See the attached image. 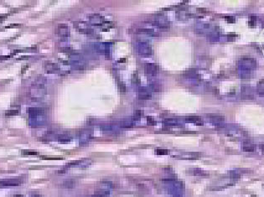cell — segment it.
Masks as SVG:
<instances>
[{
  "label": "cell",
  "mask_w": 264,
  "mask_h": 197,
  "mask_svg": "<svg viewBox=\"0 0 264 197\" xmlns=\"http://www.w3.org/2000/svg\"><path fill=\"white\" fill-rule=\"evenodd\" d=\"M29 114L30 124L34 126L44 125L46 122V116L44 110L39 108H30L27 110Z\"/></svg>",
  "instance_id": "cell-1"
},
{
  "label": "cell",
  "mask_w": 264,
  "mask_h": 197,
  "mask_svg": "<svg viewBox=\"0 0 264 197\" xmlns=\"http://www.w3.org/2000/svg\"><path fill=\"white\" fill-rule=\"evenodd\" d=\"M70 61L71 66L75 70H81L86 68V61L81 55L80 54H72L70 56Z\"/></svg>",
  "instance_id": "cell-2"
},
{
  "label": "cell",
  "mask_w": 264,
  "mask_h": 197,
  "mask_svg": "<svg viewBox=\"0 0 264 197\" xmlns=\"http://www.w3.org/2000/svg\"><path fill=\"white\" fill-rule=\"evenodd\" d=\"M136 51L141 56L148 57L152 56L151 45L146 41H139L136 44Z\"/></svg>",
  "instance_id": "cell-3"
},
{
  "label": "cell",
  "mask_w": 264,
  "mask_h": 197,
  "mask_svg": "<svg viewBox=\"0 0 264 197\" xmlns=\"http://www.w3.org/2000/svg\"><path fill=\"white\" fill-rule=\"evenodd\" d=\"M239 67L240 70L251 71L257 67V63L252 58H242L239 61Z\"/></svg>",
  "instance_id": "cell-4"
},
{
  "label": "cell",
  "mask_w": 264,
  "mask_h": 197,
  "mask_svg": "<svg viewBox=\"0 0 264 197\" xmlns=\"http://www.w3.org/2000/svg\"><path fill=\"white\" fill-rule=\"evenodd\" d=\"M152 24L154 25V26H156L157 28L164 29H166L169 28V20L167 19V18L164 15H162V14L157 15L155 19H154V21L152 23Z\"/></svg>",
  "instance_id": "cell-5"
},
{
  "label": "cell",
  "mask_w": 264,
  "mask_h": 197,
  "mask_svg": "<svg viewBox=\"0 0 264 197\" xmlns=\"http://www.w3.org/2000/svg\"><path fill=\"white\" fill-rule=\"evenodd\" d=\"M94 48L96 50V51L101 54V55H105L107 57L109 56V53H110V47L109 45L107 43H97Z\"/></svg>",
  "instance_id": "cell-6"
},
{
  "label": "cell",
  "mask_w": 264,
  "mask_h": 197,
  "mask_svg": "<svg viewBox=\"0 0 264 197\" xmlns=\"http://www.w3.org/2000/svg\"><path fill=\"white\" fill-rule=\"evenodd\" d=\"M74 24H75V28H76L79 31H81V32H82V33L87 34H90L93 33L92 29L89 28V26H88L87 23H86V22H83V21H78V22H76Z\"/></svg>",
  "instance_id": "cell-7"
},
{
  "label": "cell",
  "mask_w": 264,
  "mask_h": 197,
  "mask_svg": "<svg viewBox=\"0 0 264 197\" xmlns=\"http://www.w3.org/2000/svg\"><path fill=\"white\" fill-rule=\"evenodd\" d=\"M105 21H106L105 19L100 14H93L89 18L90 23L94 26H102L105 23Z\"/></svg>",
  "instance_id": "cell-8"
},
{
  "label": "cell",
  "mask_w": 264,
  "mask_h": 197,
  "mask_svg": "<svg viewBox=\"0 0 264 197\" xmlns=\"http://www.w3.org/2000/svg\"><path fill=\"white\" fill-rule=\"evenodd\" d=\"M22 181L19 179H5L0 180V185L6 186V187H11V186H18L20 185Z\"/></svg>",
  "instance_id": "cell-9"
},
{
  "label": "cell",
  "mask_w": 264,
  "mask_h": 197,
  "mask_svg": "<svg viewBox=\"0 0 264 197\" xmlns=\"http://www.w3.org/2000/svg\"><path fill=\"white\" fill-rule=\"evenodd\" d=\"M144 70L146 75L149 77L156 76L157 75V66L153 63H146L144 65Z\"/></svg>",
  "instance_id": "cell-10"
},
{
  "label": "cell",
  "mask_w": 264,
  "mask_h": 197,
  "mask_svg": "<svg viewBox=\"0 0 264 197\" xmlns=\"http://www.w3.org/2000/svg\"><path fill=\"white\" fill-rule=\"evenodd\" d=\"M57 34L62 38H67L70 35V29L67 24L60 23L57 27Z\"/></svg>",
  "instance_id": "cell-11"
},
{
  "label": "cell",
  "mask_w": 264,
  "mask_h": 197,
  "mask_svg": "<svg viewBox=\"0 0 264 197\" xmlns=\"http://www.w3.org/2000/svg\"><path fill=\"white\" fill-rule=\"evenodd\" d=\"M254 98L252 94V90L251 86H242L241 87V99L243 100H251Z\"/></svg>",
  "instance_id": "cell-12"
},
{
  "label": "cell",
  "mask_w": 264,
  "mask_h": 197,
  "mask_svg": "<svg viewBox=\"0 0 264 197\" xmlns=\"http://www.w3.org/2000/svg\"><path fill=\"white\" fill-rule=\"evenodd\" d=\"M139 100H143V101H147V100H150L151 97H152V96H151V94L149 92V91H148L146 87H144V86H141L140 88L139 89Z\"/></svg>",
  "instance_id": "cell-13"
},
{
  "label": "cell",
  "mask_w": 264,
  "mask_h": 197,
  "mask_svg": "<svg viewBox=\"0 0 264 197\" xmlns=\"http://www.w3.org/2000/svg\"><path fill=\"white\" fill-rule=\"evenodd\" d=\"M209 118L210 120V122L214 124L215 126H219V125H221L223 122H224V120H225V117L224 116H221V115H210L209 116Z\"/></svg>",
  "instance_id": "cell-14"
},
{
  "label": "cell",
  "mask_w": 264,
  "mask_h": 197,
  "mask_svg": "<svg viewBox=\"0 0 264 197\" xmlns=\"http://www.w3.org/2000/svg\"><path fill=\"white\" fill-rule=\"evenodd\" d=\"M135 120L133 117H127L120 122V126L124 128H130L134 125Z\"/></svg>",
  "instance_id": "cell-15"
},
{
  "label": "cell",
  "mask_w": 264,
  "mask_h": 197,
  "mask_svg": "<svg viewBox=\"0 0 264 197\" xmlns=\"http://www.w3.org/2000/svg\"><path fill=\"white\" fill-rule=\"evenodd\" d=\"M186 121L187 122H190V123H194L196 125H202L203 124V121L201 119V117H198V116H190L186 118Z\"/></svg>",
  "instance_id": "cell-16"
},
{
  "label": "cell",
  "mask_w": 264,
  "mask_h": 197,
  "mask_svg": "<svg viewBox=\"0 0 264 197\" xmlns=\"http://www.w3.org/2000/svg\"><path fill=\"white\" fill-rule=\"evenodd\" d=\"M45 70L49 73L55 72L56 70H59V66L56 63H47L46 65H45Z\"/></svg>",
  "instance_id": "cell-17"
},
{
  "label": "cell",
  "mask_w": 264,
  "mask_h": 197,
  "mask_svg": "<svg viewBox=\"0 0 264 197\" xmlns=\"http://www.w3.org/2000/svg\"><path fill=\"white\" fill-rule=\"evenodd\" d=\"M164 123L166 125V126H170V127H173V126H176L179 124V121L175 119V118H167L164 121Z\"/></svg>",
  "instance_id": "cell-18"
},
{
  "label": "cell",
  "mask_w": 264,
  "mask_h": 197,
  "mask_svg": "<svg viewBox=\"0 0 264 197\" xmlns=\"http://www.w3.org/2000/svg\"><path fill=\"white\" fill-rule=\"evenodd\" d=\"M257 91L260 96H264V79L259 81L257 86Z\"/></svg>",
  "instance_id": "cell-19"
},
{
  "label": "cell",
  "mask_w": 264,
  "mask_h": 197,
  "mask_svg": "<svg viewBox=\"0 0 264 197\" xmlns=\"http://www.w3.org/2000/svg\"><path fill=\"white\" fill-rule=\"evenodd\" d=\"M241 149L245 152H253L254 151V147L250 143H244L241 145Z\"/></svg>",
  "instance_id": "cell-20"
},
{
  "label": "cell",
  "mask_w": 264,
  "mask_h": 197,
  "mask_svg": "<svg viewBox=\"0 0 264 197\" xmlns=\"http://www.w3.org/2000/svg\"><path fill=\"white\" fill-rule=\"evenodd\" d=\"M189 15H190V14H189L186 10H180V11L177 13V17H178V19H186L188 17H189Z\"/></svg>",
  "instance_id": "cell-21"
},
{
  "label": "cell",
  "mask_w": 264,
  "mask_h": 197,
  "mask_svg": "<svg viewBox=\"0 0 264 197\" xmlns=\"http://www.w3.org/2000/svg\"><path fill=\"white\" fill-rule=\"evenodd\" d=\"M150 89L152 90L153 92H160L161 91L162 87H161V85L159 84L158 82L153 81L152 83H150Z\"/></svg>",
  "instance_id": "cell-22"
},
{
  "label": "cell",
  "mask_w": 264,
  "mask_h": 197,
  "mask_svg": "<svg viewBox=\"0 0 264 197\" xmlns=\"http://www.w3.org/2000/svg\"><path fill=\"white\" fill-rule=\"evenodd\" d=\"M95 195H96V196H98L100 197L107 196L109 195V191L106 190L105 189H100V190H96Z\"/></svg>",
  "instance_id": "cell-23"
},
{
  "label": "cell",
  "mask_w": 264,
  "mask_h": 197,
  "mask_svg": "<svg viewBox=\"0 0 264 197\" xmlns=\"http://www.w3.org/2000/svg\"><path fill=\"white\" fill-rule=\"evenodd\" d=\"M185 75L188 78H196L198 76V75H197V73H196V71L195 70H187Z\"/></svg>",
  "instance_id": "cell-24"
},
{
  "label": "cell",
  "mask_w": 264,
  "mask_h": 197,
  "mask_svg": "<svg viewBox=\"0 0 264 197\" xmlns=\"http://www.w3.org/2000/svg\"><path fill=\"white\" fill-rule=\"evenodd\" d=\"M89 137H90V133L87 130H84L83 133L80 135V138L82 141H87Z\"/></svg>",
  "instance_id": "cell-25"
},
{
  "label": "cell",
  "mask_w": 264,
  "mask_h": 197,
  "mask_svg": "<svg viewBox=\"0 0 264 197\" xmlns=\"http://www.w3.org/2000/svg\"><path fill=\"white\" fill-rule=\"evenodd\" d=\"M139 33L144 34H152L153 33V30L152 29H139Z\"/></svg>",
  "instance_id": "cell-26"
},
{
  "label": "cell",
  "mask_w": 264,
  "mask_h": 197,
  "mask_svg": "<svg viewBox=\"0 0 264 197\" xmlns=\"http://www.w3.org/2000/svg\"><path fill=\"white\" fill-rule=\"evenodd\" d=\"M58 139H59V141L61 142V143H67V142H70V138L69 136H67V135H64V134H63V135H60Z\"/></svg>",
  "instance_id": "cell-27"
},
{
  "label": "cell",
  "mask_w": 264,
  "mask_h": 197,
  "mask_svg": "<svg viewBox=\"0 0 264 197\" xmlns=\"http://www.w3.org/2000/svg\"><path fill=\"white\" fill-rule=\"evenodd\" d=\"M63 186L65 188H72L74 186V181L73 180H66L63 184Z\"/></svg>",
  "instance_id": "cell-28"
},
{
  "label": "cell",
  "mask_w": 264,
  "mask_h": 197,
  "mask_svg": "<svg viewBox=\"0 0 264 197\" xmlns=\"http://www.w3.org/2000/svg\"><path fill=\"white\" fill-rule=\"evenodd\" d=\"M156 154L159 155H164L168 154V150L164 149H156Z\"/></svg>",
  "instance_id": "cell-29"
},
{
  "label": "cell",
  "mask_w": 264,
  "mask_h": 197,
  "mask_svg": "<svg viewBox=\"0 0 264 197\" xmlns=\"http://www.w3.org/2000/svg\"><path fill=\"white\" fill-rule=\"evenodd\" d=\"M19 113V111L18 110H9L6 112V115L7 116H14V115H16Z\"/></svg>",
  "instance_id": "cell-30"
},
{
  "label": "cell",
  "mask_w": 264,
  "mask_h": 197,
  "mask_svg": "<svg viewBox=\"0 0 264 197\" xmlns=\"http://www.w3.org/2000/svg\"><path fill=\"white\" fill-rule=\"evenodd\" d=\"M147 123H148V125L153 126V125L155 124V121H154V119L152 117H147Z\"/></svg>",
  "instance_id": "cell-31"
},
{
  "label": "cell",
  "mask_w": 264,
  "mask_h": 197,
  "mask_svg": "<svg viewBox=\"0 0 264 197\" xmlns=\"http://www.w3.org/2000/svg\"><path fill=\"white\" fill-rule=\"evenodd\" d=\"M140 117H141V111H136V112H135V113H134V115H133V119H134L135 121H136V120H138V119H139V118H140Z\"/></svg>",
  "instance_id": "cell-32"
},
{
  "label": "cell",
  "mask_w": 264,
  "mask_h": 197,
  "mask_svg": "<svg viewBox=\"0 0 264 197\" xmlns=\"http://www.w3.org/2000/svg\"><path fill=\"white\" fill-rule=\"evenodd\" d=\"M226 19H227V22H229V23H234L235 22V18L234 17H229V16H227V17H225Z\"/></svg>",
  "instance_id": "cell-33"
},
{
  "label": "cell",
  "mask_w": 264,
  "mask_h": 197,
  "mask_svg": "<svg viewBox=\"0 0 264 197\" xmlns=\"http://www.w3.org/2000/svg\"><path fill=\"white\" fill-rule=\"evenodd\" d=\"M23 154L26 155H36L37 153L36 152H33V151H24Z\"/></svg>",
  "instance_id": "cell-34"
},
{
  "label": "cell",
  "mask_w": 264,
  "mask_h": 197,
  "mask_svg": "<svg viewBox=\"0 0 264 197\" xmlns=\"http://www.w3.org/2000/svg\"><path fill=\"white\" fill-rule=\"evenodd\" d=\"M42 159H44V160H60L58 158H46V157H43Z\"/></svg>",
  "instance_id": "cell-35"
},
{
  "label": "cell",
  "mask_w": 264,
  "mask_h": 197,
  "mask_svg": "<svg viewBox=\"0 0 264 197\" xmlns=\"http://www.w3.org/2000/svg\"><path fill=\"white\" fill-rule=\"evenodd\" d=\"M262 150H263V153L264 154V145L262 146Z\"/></svg>",
  "instance_id": "cell-36"
},
{
  "label": "cell",
  "mask_w": 264,
  "mask_h": 197,
  "mask_svg": "<svg viewBox=\"0 0 264 197\" xmlns=\"http://www.w3.org/2000/svg\"><path fill=\"white\" fill-rule=\"evenodd\" d=\"M14 197H23V196H20V195H17V196H15Z\"/></svg>",
  "instance_id": "cell-37"
},
{
  "label": "cell",
  "mask_w": 264,
  "mask_h": 197,
  "mask_svg": "<svg viewBox=\"0 0 264 197\" xmlns=\"http://www.w3.org/2000/svg\"><path fill=\"white\" fill-rule=\"evenodd\" d=\"M93 197H100V196H96V195H95Z\"/></svg>",
  "instance_id": "cell-38"
}]
</instances>
